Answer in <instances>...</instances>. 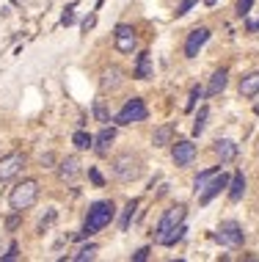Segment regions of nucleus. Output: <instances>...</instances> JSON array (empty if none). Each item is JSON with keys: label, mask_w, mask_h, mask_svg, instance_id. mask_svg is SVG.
<instances>
[{"label": "nucleus", "mask_w": 259, "mask_h": 262, "mask_svg": "<svg viewBox=\"0 0 259 262\" xmlns=\"http://www.w3.org/2000/svg\"><path fill=\"white\" fill-rule=\"evenodd\" d=\"M113 215H116V210H113V204H110V202H94V204H91V210H88L86 226H83V232H78V240L97 235L100 229H105V226L113 221Z\"/></svg>", "instance_id": "nucleus-1"}, {"label": "nucleus", "mask_w": 259, "mask_h": 262, "mask_svg": "<svg viewBox=\"0 0 259 262\" xmlns=\"http://www.w3.org/2000/svg\"><path fill=\"white\" fill-rule=\"evenodd\" d=\"M110 171H113L116 180L132 182V180H138V177L144 174V163H141V158H138V155L124 152V155H119V158L110 163Z\"/></svg>", "instance_id": "nucleus-2"}, {"label": "nucleus", "mask_w": 259, "mask_h": 262, "mask_svg": "<svg viewBox=\"0 0 259 262\" xmlns=\"http://www.w3.org/2000/svg\"><path fill=\"white\" fill-rule=\"evenodd\" d=\"M39 199V182L36 180H22L17 188L9 193V204H11V210L14 212H22L28 207H33Z\"/></svg>", "instance_id": "nucleus-3"}, {"label": "nucleus", "mask_w": 259, "mask_h": 262, "mask_svg": "<svg viewBox=\"0 0 259 262\" xmlns=\"http://www.w3.org/2000/svg\"><path fill=\"white\" fill-rule=\"evenodd\" d=\"M185 215H187V207L185 204H174V207H169L163 212V218H160V224H157V235H155V240L160 246H163V240L171 235L174 229H177V226H182L185 224Z\"/></svg>", "instance_id": "nucleus-4"}, {"label": "nucleus", "mask_w": 259, "mask_h": 262, "mask_svg": "<svg viewBox=\"0 0 259 262\" xmlns=\"http://www.w3.org/2000/svg\"><path fill=\"white\" fill-rule=\"evenodd\" d=\"M215 240L223 243V246H229V249H240L243 240H246V235H243V229H240V224H237V221H223L218 226V232H215Z\"/></svg>", "instance_id": "nucleus-5"}, {"label": "nucleus", "mask_w": 259, "mask_h": 262, "mask_svg": "<svg viewBox=\"0 0 259 262\" xmlns=\"http://www.w3.org/2000/svg\"><path fill=\"white\" fill-rule=\"evenodd\" d=\"M144 119H146V105H144L141 97H132V100L116 113V124H135V122H144Z\"/></svg>", "instance_id": "nucleus-6"}, {"label": "nucleus", "mask_w": 259, "mask_h": 262, "mask_svg": "<svg viewBox=\"0 0 259 262\" xmlns=\"http://www.w3.org/2000/svg\"><path fill=\"white\" fill-rule=\"evenodd\" d=\"M22 166H25L22 152H11V155H6V158H0V182L14 180V177L22 171Z\"/></svg>", "instance_id": "nucleus-7"}, {"label": "nucleus", "mask_w": 259, "mask_h": 262, "mask_svg": "<svg viewBox=\"0 0 259 262\" xmlns=\"http://www.w3.org/2000/svg\"><path fill=\"white\" fill-rule=\"evenodd\" d=\"M138 47V36L132 31V25H116V50L130 55Z\"/></svg>", "instance_id": "nucleus-8"}, {"label": "nucleus", "mask_w": 259, "mask_h": 262, "mask_svg": "<svg viewBox=\"0 0 259 262\" xmlns=\"http://www.w3.org/2000/svg\"><path fill=\"white\" fill-rule=\"evenodd\" d=\"M229 180H232V177H229V174H223V171H218V174L213 177V182H209V185H207L204 190H201L199 202H201V204H209V202L215 199V196L221 193L223 188H229Z\"/></svg>", "instance_id": "nucleus-9"}, {"label": "nucleus", "mask_w": 259, "mask_h": 262, "mask_svg": "<svg viewBox=\"0 0 259 262\" xmlns=\"http://www.w3.org/2000/svg\"><path fill=\"white\" fill-rule=\"evenodd\" d=\"M207 39H209V28H196V31H191V36L185 41V58H196Z\"/></svg>", "instance_id": "nucleus-10"}, {"label": "nucleus", "mask_w": 259, "mask_h": 262, "mask_svg": "<svg viewBox=\"0 0 259 262\" xmlns=\"http://www.w3.org/2000/svg\"><path fill=\"white\" fill-rule=\"evenodd\" d=\"M171 158H174L177 166H191L193 158H196V144H191V141H177Z\"/></svg>", "instance_id": "nucleus-11"}, {"label": "nucleus", "mask_w": 259, "mask_h": 262, "mask_svg": "<svg viewBox=\"0 0 259 262\" xmlns=\"http://www.w3.org/2000/svg\"><path fill=\"white\" fill-rule=\"evenodd\" d=\"M58 177H61L64 182H75V180L80 177V160H78V158H66V160H61Z\"/></svg>", "instance_id": "nucleus-12"}, {"label": "nucleus", "mask_w": 259, "mask_h": 262, "mask_svg": "<svg viewBox=\"0 0 259 262\" xmlns=\"http://www.w3.org/2000/svg\"><path fill=\"white\" fill-rule=\"evenodd\" d=\"M215 155H218L221 163H232L237 158V144L229 138H218L215 141Z\"/></svg>", "instance_id": "nucleus-13"}, {"label": "nucleus", "mask_w": 259, "mask_h": 262, "mask_svg": "<svg viewBox=\"0 0 259 262\" xmlns=\"http://www.w3.org/2000/svg\"><path fill=\"white\" fill-rule=\"evenodd\" d=\"M113 141H116V130H113V127H102V133L94 138V149H97V155H108Z\"/></svg>", "instance_id": "nucleus-14"}, {"label": "nucleus", "mask_w": 259, "mask_h": 262, "mask_svg": "<svg viewBox=\"0 0 259 262\" xmlns=\"http://www.w3.org/2000/svg\"><path fill=\"white\" fill-rule=\"evenodd\" d=\"M243 193H246V177H243V171H234L232 180H229V199L240 202Z\"/></svg>", "instance_id": "nucleus-15"}, {"label": "nucleus", "mask_w": 259, "mask_h": 262, "mask_svg": "<svg viewBox=\"0 0 259 262\" xmlns=\"http://www.w3.org/2000/svg\"><path fill=\"white\" fill-rule=\"evenodd\" d=\"M226 83H229V72L226 69H218L213 77H209V86H207V94L209 97H215V94H221L223 89H226Z\"/></svg>", "instance_id": "nucleus-16"}, {"label": "nucleus", "mask_w": 259, "mask_h": 262, "mask_svg": "<svg viewBox=\"0 0 259 262\" xmlns=\"http://www.w3.org/2000/svg\"><path fill=\"white\" fill-rule=\"evenodd\" d=\"M259 94V72H248L240 80V97H254Z\"/></svg>", "instance_id": "nucleus-17"}, {"label": "nucleus", "mask_w": 259, "mask_h": 262, "mask_svg": "<svg viewBox=\"0 0 259 262\" xmlns=\"http://www.w3.org/2000/svg\"><path fill=\"white\" fill-rule=\"evenodd\" d=\"M119 86H122V69H119V67H110V69H105V72H102V89L105 91H113V89H119Z\"/></svg>", "instance_id": "nucleus-18"}, {"label": "nucleus", "mask_w": 259, "mask_h": 262, "mask_svg": "<svg viewBox=\"0 0 259 262\" xmlns=\"http://www.w3.org/2000/svg\"><path fill=\"white\" fill-rule=\"evenodd\" d=\"M135 77H138V80H149V77H152V58H149V53H141V55H138Z\"/></svg>", "instance_id": "nucleus-19"}, {"label": "nucleus", "mask_w": 259, "mask_h": 262, "mask_svg": "<svg viewBox=\"0 0 259 262\" xmlns=\"http://www.w3.org/2000/svg\"><path fill=\"white\" fill-rule=\"evenodd\" d=\"M218 171H221V166H213V168H207V171H201L199 177H196V180H193V190H196V193H201V190L213 182V177Z\"/></svg>", "instance_id": "nucleus-20"}, {"label": "nucleus", "mask_w": 259, "mask_h": 262, "mask_svg": "<svg viewBox=\"0 0 259 262\" xmlns=\"http://www.w3.org/2000/svg\"><path fill=\"white\" fill-rule=\"evenodd\" d=\"M171 136H174V124H163V127H157L155 130V146H166V144H171Z\"/></svg>", "instance_id": "nucleus-21"}, {"label": "nucleus", "mask_w": 259, "mask_h": 262, "mask_svg": "<svg viewBox=\"0 0 259 262\" xmlns=\"http://www.w3.org/2000/svg\"><path fill=\"white\" fill-rule=\"evenodd\" d=\"M72 144L78 146V149H91V146H94V136H88L86 130H78L72 136Z\"/></svg>", "instance_id": "nucleus-22"}, {"label": "nucleus", "mask_w": 259, "mask_h": 262, "mask_svg": "<svg viewBox=\"0 0 259 262\" xmlns=\"http://www.w3.org/2000/svg\"><path fill=\"white\" fill-rule=\"evenodd\" d=\"M135 210H138V199L127 202V207H124V212H122V221H119L122 232H127V226H130V221H132V215H135Z\"/></svg>", "instance_id": "nucleus-23"}, {"label": "nucleus", "mask_w": 259, "mask_h": 262, "mask_svg": "<svg viewBox=\"0 0 259 262\" xmlns=\"http://www.w3.org/2000/svg\"><path fill=\"white\" fill-rule=\"evenodd\" d=\"M207 116H209V108H207V105H201V108H199V116H196V124H193V136H201V133H204Z\"/></svg>", "instance_id": "nucleus-24"}, {"label": "nucleus", "mask_w": 259, "mask_h": 262, "mask_svg": "<svg viewBox=\"0 0 259 262\" xmlns=\"http://www.w3.org/2000/svg\"><path fill=\"white\" fill-rule=\"evenodd\" d=\"M94 116H97V122H102V124L110 122L108 108H105V100H97V102H94Z\"/></svg>", "instance_id": "nucleus-25"}, {"label": "nucleus", "mask_w": 259, "mask_h": 262, "mask_svg": "<svg viewBox=\"0 0 259 262\" xmlns=\"http://www.w3.org/2000/svg\"><path fill=\"white\" fill-rule=\"evenodd\" d=\"M185 232H187V229H185V224H182V226H177V229H174L171 235L163 240V246H174V243H179V240L185 237Z\"/></svg>", "instance_id": "nucleus-26"}, {"label": "nucleus", "mask_w": 259, "mask_h": 262, "mask_svg": "<svg viewBox=\"0 0 259 262\" xmlns=\"http://www.w3.org/2000/svg\"><path fill=\"white\" fill-rule=\"evenodd\" d=\"M94 257H97V246L91 243V246H86L83 251L75 254V262H86V259H94Z\"/></svg>", "instance_id": "nucleus-27"}, {"label": "nucleus", "mask_w": 259, "mask_h": 262, "mask_svg": "<svg viewBox=\"0 0 259 262\" xmlns=\"http://www.w3.org/2000/svg\"><path fill=\"white\" fill-rule=\"evenodd\" d=\"M55 218H58V212L50 210V212H47V218H41V221H39V232H47V229H50V226L55 224Z\"/></svg>", "instance_id": "nucleus-28"}, {"label": "nucleus", "mask_w": 259, "mask_h": 262, "mask_svg": "<svg viewBox=\"0 0 259 262\" xmlns=\"http://www.w3.org/2000/svg\"><path fill=\"white\" fill-rule=\"evenodd\" d=\"M251 6H254V0H237V6H234V11H237V17H248V11H251Z\"/></svg>", "instance_id": "nucleus-29"}, {"label": "nucleus", "mask_w": 259, "mask_h": 262, "mask_svg": "<svg viewBox=\"0 0 259 262\" xmlns=\"http://www.w3.org/2000/svg\"><path fill=\"white\" fill-rule=\"evenodd\" d=\"M201 94H204V91H201V86H193V91H191V100H187L185 111H193V108H196V102L201 100Z\"/></svg>", "instance_id": "nucleus-30"}, {"label": "nucleus", "mask_w": 259, "mask_h": 262, "mask_svg": "<svg viewBox=\"0 0 259 262\" xmlns=\"http://www.w3.org/2000/svg\"><path fill=\"white\" fill-rule=\"evenodd\" d=\"M61 25H75V3L66 6V11L61 14Z\"/></svg>", "instance_id": "nucleus-31"}, {"label": "nucleus", "mask_w": 259, "mask_h": 262, "mask_svg": "<svg viewBox=\"0 0 259 262\" xmlns=\"http://www.w3.org/2000/svg\"><path fill=\"white\" fill-rule=\"evenodd\" d=\"M193 6H196V0H182V3L177 6V17H185V14L191 11Z\"/></svg>", "instance_id": "nucleus-32"}, {"label": "nucleus", "mask_w": 259, "mask_h": 262, "mask_svg": "<svg viewBox=\"0 0 259 262\" xmlns=\"http://www.w3.org/2000/svg\"><path fill=\"white\" fill-rule=\"evenodd\" d=\"M17 257H19V246H17V243H11V246H9V254H0V259H3V262L17 259Z\"/></svg>", "instance_id": "nucleus-33"}, {"label": "nucleus", "mask_w": 259, "mask_h": 262, "mask_svg": "<svg viewBox=\"0 0 259 262\" xmlns=\"http://www.w3.org/2000/svg\"><path fill=\"white\" fill-rule=\"evenodd\" d=\"M88 177H91V182H94V185H105V180H102V177H100V171H97V168H88Z\"/></svg>", "instance_id": "nucleus-34"}, {"label": "nucleus", "mask_w": 259, "mask_h": 262, "mask_svg": "<svg viewBox=\"0 0 259 262\" xmlns=\"http://www.w3.org/2000/svg\"><path fill=\"white\" fill-rule=\"evenodd\" d=\"M39 163H41L44 168H50L53 163H55V155H53V152H44V155H41V160H39Z\"/></svg>", "instance_id": "nucleus-35"}, {"label": "nucleus", "mask_w": 259, "mask_h": 262, "mask_svg": "<svg viewBox=\"0 0 259 262\" xmlns=\"http://www.w3.org/2000/svg\"><path fill=\"white\" fill-rule=\"evenodd\" d=\"M146 257H149V249H138L135 254H132V259H135V262H144Z\"/></svg>", "instance_id": "nucleus-36"}, {"label": "nucleus", "mask_w": 259, "mask_h": 262, "mask_svg": "<svg viewBox=\"0 0 259 262\" xmlns=\"http://www.w3.org/2000/svg\"><path fill=\"white\" fill-rule=\"evenodd\" d=\"M17 226H19V212H17V215H11L9 221H6V229H17Z\"/></svg>", "instance_id": "nucleus-37"}, {"label": "nucleus", "mask_w": 259, "mask_h": 262, "mask_svg": "<svg viewBox=\"0 0 259 262\" xmlns=\"http://www.w3.org/2000/svg\"><path fill=\"white\" fill-rule=\"evenodd\" d=\"M94 23H97V17H94V14H88V17L83 19V31H88V28H94Z\"/></svg>", "instance_id": "nucleus-38"}, {"label": "nucleus", "mask_w": 259, "mask_h": 262, "mask_svg": "<svg viewBox=\"0 0 259 262\" xmlns=\"http://www.w3.org/2000/svg\"><path fill=\"white\" fill-rule=\"evenodd\" d=\"M248 31H251V33L259 31V19H256V23H248Z\"/></svg>", "instance_id": "nucleus-39"}, {"label": "nucleus", "mask_w": 259, "mask_h": 262, "mask_svg": "<svg viewBox=\"0 0 259 262\" xmlns=\"http://www.w3.org/2000/svg\"><path fill=\"white\" fill-rule=\"evenodd\" d=\"M254 113H259V102H256V105H254Z\"/></svg>", "instance_id": "nucleus-40"}]
</instances>
